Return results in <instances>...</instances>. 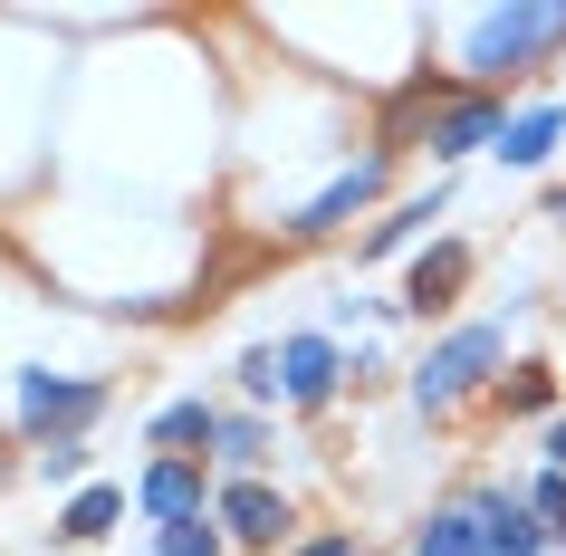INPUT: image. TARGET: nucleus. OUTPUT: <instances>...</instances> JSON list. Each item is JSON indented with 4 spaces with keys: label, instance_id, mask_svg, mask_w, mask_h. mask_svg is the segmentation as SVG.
<instances>
[{
    "label": "nucleus",
    "instance_id": "nucleus-13",
    "mask_svg": "<svg viewBox=\"0 0 566 556\" xmlns=\"http://www.w3.org/2000/svg\"><path fill=\"white\" fill-rule=\"evenodd\" d=\"M116 518H125V480H87V490H67V499H59V518H49V547H96Z\"/></svg>",
    "mask_w": 566,
    "mask_h": 556
},
{
    "label": "nucleus",
    "instance_id": "nucleus-24",
    "mask_svg": "<svg viewBox=\"0 0 566 556\" xmlns=\"http://www.w3.org/2000/svg\"><path fill=\"white\" fill-rule=\"evenodd\" d=\"M547 221H557V231H566V182H557V192H547Z\"/></svg>",
    "mask_w": 566,
    "mask_h": 556
},
{
    "label": "nucleus",
    "instance_id": "nucleus-10",
    "mask_svg": "<svg viewBox=\"0 0 566 556\" xmlns=\"http://www.w3.org/2000/svg\"><path fill=\"white\" fill-rule=\"evenodd\" d=\"M211 461H154L145 480H135V508H145L154 527H182V518H211Z\"/></svg>",
    "mask_w": 566,
    "mask_h": 556
},
{
    "label": "nucleus",
    "instance_id": "nucleus-12",
    "mask_svg": "<svg viewBox=\"0 0 566 556\" xmlns=\"http://www.w3.org/2000/svg\"><path fill=\"white\" fill-rule=\"evenodd\" d=\"M557 145H566V96H528V106H509V125H500V164H509V174H537Z\"/></svg>",
    "mask_w": 566,
    "mask_h": 556
},
{
    "label": "nucleus",
    "instance_id": "nucleus-19",
    "mask_svg": "<svg viewBox=\"0 0 566 556\" xmlns=\"http://www.w3.org/2000/svg\"><path fill=\"white\" fill-rule=\"evenodd\" d=\"M87 461H96L87 441H49V451H30V470L49 480V490H87Z\"/></svg>",
    "mask_w": 566,
    "mask_h": 556
},
{
    "label": "nucleus",
    "instance_id": "nucleus-9",
    "mask_svg": "<svg viewBox=\"0 0 566 556\" xmlns=\"http://www.w3.org/2000/svg\"><path fill=\"white\" fill-rule=\"evenodd\" d=\"M471 240H432V250H422L413 260V279H403V297H394V307H403V317H451V307H461V289H471Z\"/></svg>",
    "mask_w": 566,
    "mask_h": 556
},
{
    "label": "nucleus",
    "instance_id": "nucleus-6",
    "mask_svg": "<svg viewBox=\"0 0 566 556\" xmlns=\"http://www.w3.org/2000/svg\"><path fill=\"white\" fill-rule=\"evenodd\" d=\"M346 346H336L327 326H298V336H279V412H327L346 394Z\"/></svg>",
    "mask_w": 566,
    "mask_h": 556
},
{
    "label": "nucleus",
    "instance_id": "nucleus-2",
    "mask_svg": "<svg viewBox=\"0 0 566 556\" xmlns=\"http://www.w3.org/2000/svg\"><path fill=\"white\" fill-rule=\"evenodd\" d=\"M500 365H509V326L500 317H471V326H442L432 355L413 365V412H461L471 394H500Z\"/></svg>",
    "mask_w": 566,
    "mask_h": 556
},
{
    "label": "nucleus",
    "instance_id": "nucleus-3",
    "mask_svg": "<svg viewBox=\"0 0 566 556\" xmlns=\"http://www.w3.org/2000/svg\"><path fill=\"white\" fill-rule=\"evenodd\" d=\"M106 403H116V375H49V365H30V375H20V403H10V432L30 441V451L87 441V422Z\"/></svg>",
    "mask_w": 566,
    "mask_h": 556
},
{
    "label": "nucleus",
    "instance_id": "nucleus-11",
    "mask_svg": "<svg viewBox=\"0 0 566 556\" xmlns=\"http://www.w3.org/2000/svg\"><path fill=\"white\" fill-rule=\"evenodd\" d=\"M211 432H221V403L211 394H182V403H164L145 422V451L154 461H211Z\"/></svg>",
    "mask_w": 566,
    "mask_h": 556
},
{
    "label": "nucleus",
    "instance_id": "nucleus-16",
    "mask_svg": "<svg viewBox=\"0 0 566 556\" xmlns=\"http://www.w3.org/2000/svg\"><path fill=\"white\" fill-rule=\"evenodd\" d=\"M211 461H221V480H260V470H269V422H260V412H221Z\"/></svg>",
    "mask_w": 566,
    "mask_h": 556
},
{
    "label": "nucleus",
    "instance_id": "nucleus-17",
    "mask_svg": "<svg viewBox=\"0 0 566 556\" xmlns=\"http://www.w3.org/2000/svg\"><path fill=\"white\" fill-rule=\"evenodd\" d=\"M490 403H500L509 422H557V365H518V375H500Z\"/></svg>",
    "mask_w": 566,
    "mask_h": 556
},
{
    "label": "nucleus",
    "instance_id": "nucleus-21",
    "mask_svg": "<svg viewBox=\"0 0 566 556\" xmlns=\"http://www.w3.org/2000/svg\"><path fill=\"white\" fill-rule=\"evenodd\" d=\"M240 394L250 403H279V346H240Z\"/></svg>",
    "mask_w": 566,
    "mask_h": 556
},
{
    "label": "nucleus",
    "instance_id": "nucleus-22",
    "mask_svg": "<svg viewBox=\"0 0 566 556\" xmlns=\"http://www.w3.org/2000/svg\"><path fill=\"white\" fill-rule=\"evenodd\" d=\"M289 556H365V537L356 527H317V537H298Z\"/></svg>",
    "mask_w": 566,
    "mask_h": 556
},
{
    "label": "nucleus",
    "instance_id": "nucleus-18",
    "mask_svg": "<svg viewBox=\"0 0 566 556\" xmlns=\"http://www.w3.org/2000/svg\"><path fill=\"white\" fill-rule=\"evenodd\" d=\"M154 556H231L221 518H182V527H154Z\"/></svg>",
    "mask_w": 566,
    "mask_h": 556
},
{
    "label": "nucleus",
    "instance_id": "nucleus-23",
    "mask_svg": "<svg viewBox=\"0 0 566 556\" xmlns=\"http://www.w3.org/2000/svg\"><path fill=\"white\" fill-rule=\"evenodd\" d=\"M537 441H547V470H566V412H557V422H547Z\"/></svg>",
    "mask_w": 566,
    "mask_h": 556
},
{
    "label": "nucleus",
    "instance_id": "nucleus-20",
    "mask_svg": "<svg viewBox=\"0 0 566 556\" xmlns=\"http://www.w3.org/2000/svg\"><path fill=\"white\" fill-rule=\"evenodd\" d=\"M518 490H528V508H537L547 527H557V547H566V470H528Z\"/></svg>",
    "mask_w": 566,
    "mask_h": 556
},
{
    "label": "nucleus",
    "instance_id": "nucleus-5",
    "mask_svg": "<svg viewBox=\"0 0 566 556\" xmlns=\"http://www.w3.org/2000/svg\"><path fill=\"white\" fill-rule=\"evenodd\" d=\"M385 182H394V154L375 145L365 164H346V174H336L327 192H307V202L289 211V221H279V240H298V250H307V240H336L346 221H356V211H375V202H385Z\"/></svg>",
    "mask_w": 566,
    "mask_h": 556
},
{
    "label": "nucleus",
    "instance_id": "nucleus-4",
    "mask_svg": "<svg viewBox=\"0 0 566 556\" xmlns=\"http://www.w3.org/2000/svg\"><path fill=\"white\" fill-rule=\"evenodd\" d=\"M211 518H221V537L250 556H289L298 547V499L269 490V480H221L211 490Z\"/></svg>",
    "mask_w": 566,
    "mask_h": 556
},
{
    "label": "nucleus",
    "instance_id": "nucleus-7",
    "mask_svg": "<svg viewBox=\"0 0 566 556\" xmlns=\"http://www.w3.org/2000/svg\"><path fill=\"white\" fill-rule=\"evenodd\" d=\"M471 508H480V556H547L557 527L528 508L518 480H471Z\"/></svg>",
    "mask_w": 566,
    "mask_h": 556
},
{
    "label": "nucleus",
    "instance_id": "nucleus-1",
    "mask_svg": "<svg viewBox=\"0 0 566 556\" xmlns=\"http://www.w3.org/2000/svg\"><path fill=\"white\" fill-rule=\"evenodd\" d=\"M566 49V0H500V10H471V30H461V87L500 96L509 77H537V67Z\"/></svg>",
    "mask_w": 566,
    "mask_h": 556
},
{
    "label": "nucleus",
    "instance_id": "nucleus-8",
    "mask_svg": "<svg viewBox=\"0 0 566 556\" xmlns=\"http://www.w3.org/2000/svg\"><path fill=\"white\" fill-rule=\"evenodd\" d=\"M500 125H509V96H480V87H451V106L432 116V135H422V154L432 164H471V154H500Z\"/></svg>",
    "mask_w": 566,
    "mask_h": 556
},
{
    "label": "nucleus",
    "instance_id": "nucleus-15",
    "mask_svg": "<svg viewBox=\"0 0 566 556\" xmlns=\"http://www.w3.org/2000/svg\"><path fill=\"white\" fill-rule=\"evenodd\" d=\"M403 556H480V508H471V490L442 499V508H422V527L403 537Z\"/></svg>",
    "mask_w": 566,
    "mask_h": 556
},
{
    "label": "nucleus",
    "instance_id": "nucleus-14",
    "mask_svg": "<svg viewBox=\"0 0 566 556\" xmlns=\"http://www.w3.org/2000/svg\"><path fill=\"white\" fill-rule=\"evenodd\" d=\"M442 211H451V174H432V192H413V202H394L385 221H375V231L356 240V250H365V260H394V250H413V240L432 231Z\"/></svg>",
    "mask_w": 566,
    "mask_h": 556
}]
</instances>
